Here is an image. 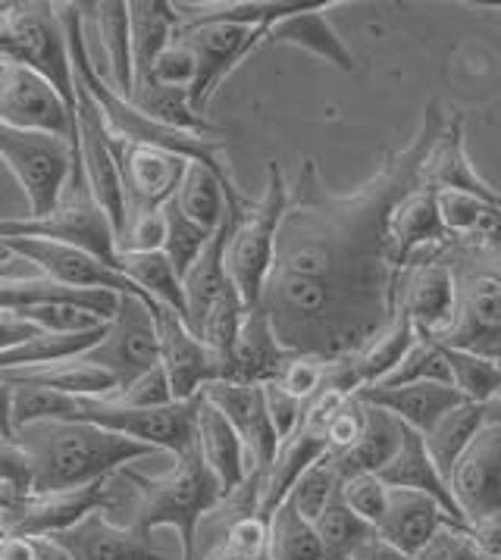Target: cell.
Masks as SVG:
<instances>
[{
  "label": "cell",
  "mask_w": 501,
  "mask_h": 560,
  "mask_svg": "<svg viewBox=\"0 0 501 560\" xmlns=\"http://www.w3.org/2000/svg\"><path fill=\"white\" fill-rule=\"evenodd\" d=\"M448 113L427 104L408 144L351 195H333L314 160H301L276 235L270 276L257 311L292 354L339 360L358 354L395 319L401 269L392 260L388 213L423 185V163Z\"/></svg>",
  "instance_id": "obj_1"
},
{
  "label": "cell",
  "mask_w": 501,
  "mask_h": 560,
  "mask_svg": "<svg viewBox=\"0 0 501 560\" xmlns=\"http://www.w3.org/2000/svg\"><path fill=\"white\" fill-rule=\"evenodd\" d=\"M16 445L32 460V494L67 492L104 482L141 457L158 454L116 432L69 420H45L16 429Z\"/></svg>",
  "instance_id": "obj_2"
},
{
  "label": "cell",
  "mask_w": 501,
  "mask_h": 560,
  "mask_svg": "<svg viewBox=\"0 0 501 560\" xmlns=\"http://www.w3.org/2000/svg\"><path fill=\"white\" fill-rule=\"evenodd\" d=\"M455 272V323L435 338L442 348L470 351L501 366V229L482 242L430 247Z\"/></svg>",
  "instance_id": "obj_3"
},
{
  "label": "cell",
  "mask_w": 501,
  "mask_h": 560,
  "mask_svg": "<svg viewBox=\"0 0 501 560\" xmlns=\"http://www.w3.org/2000/svg\"><path fill=\"white\" fill-rule=\"evenodd\" d=\"M123 476L136 492L129 526H138L144 533L170 526L179 533L183 560L195 558L198 526L223 501V489H220L217 476L207 470V464L198 454V445L179 454V457H173V467L163 476H141L129 467L123 470Z\"/></svg>",
  "instance_id": "obj_4"
},
{
  "label": "cell",
  "mask_w": 501,
  "mask_h": 560,
  "mask_svg": "<svg viewBox=\"0 0 501 560\" xmlns=\"http://www.w3.org/2000/svg\"><path fill=\"white\" fill-rule=\"evenodd\" d=\"M286 207H289V185L282 176V166L273 160L267 163L264 195L257 201L245 198L242 210L235 213V225L226 245V272L242 301L248 304V311L257 307L264 282L273 267L276 235L286 217Z\"/></svg>",
  "instance_id": "obj_5"
},
{
  "label": "cell",
  "mask_w": 501,
  "mask_h": 560,
  "mask_svg": "<svg viewBox=\"0 0 501 560\" xmlns=\"http://www.w3.org/2000/svg\"><path fill=\"white\" fill-rule=\"evenodd\" d=\"M0 63L38 72L75 113L72 60L57 3H0Z\"/></svg>",
  "instance_id": "obj_6"
},
{
  "label": "cell",
  "mask_w": 501,
  "mask_h": 560,
  "mask_svg": "<svg viewBox=\"0 0 501 560\" xmlns=\"http://www.w3.org/2000/svg\"><path fill=\"white\" fill-rule=\"evenodd\" d=\"M0 238H38L57 245L82 247L97 260L116 267V232L101 203L94 201L82 166L75 163L67 188L54 210L42 217H10L0 220Z\"/></svg>",
  "instance_id": "obj_7"
},
{
  "label": "cell",
  "mask_w": 501,
  "mask_h": 560,
  "mask_svg": "<svg viewBox=\"0 0 501 560\" xmlns=\"http://www.w3.org/2000/svg\"><path fill=\"white\" fill-rule=\"evenodd\" d=\"M198 407L201 395L166 407H123L110 398H75L69 423H92L123 439H132L138 445L179 457L198 445Z\"/></svg>",
  "instance_id": "obj_8"
},
{
  "label": "cell",
  "mask_w": 501,
  "mask_h": 560,
  "mask_svg": "<svg viewBox=\"0 0 501 560\" xmlns=\"http://www.w3.org/2000/svg\"><path fill=\"white\" fill-rule=\"evenodd\" d=\"M0 163L16 176L28 201V217L54 210L69 176L75 170V148L67 138L45 132H23L0 122Z\"/></svg>",
  "instance_id": "obj_9"
},
{
  "label": "cell",
  "mask_w": 501,
  "mask_h": 560,
  "mask_svg": "<svg viewBox=\"0 0 501 560\" xmlns=\"http://www.w3.org/2000/svg\"><path fill=\"white\" fill-rule=\"evenodd\" d=\"M75 82V163L82 166L85 182L92 188L94 201L101 203V210L107 213V220L114 223L116 238L126 225V191L119 179V163H116V141L101 107L94 104L92 91L85 89V82L72 72Z\"/></svg>",
  "instance_id": "obj_10"
},
{
  "label": "cell",
  "mask_w": 501,
  "mask_h": 560,
  "mask_svg": "<svg viewBox=\"0 0 501 560\" xmlns=\"http://www.w3.org/2000/svg\"><path fill=\"white\" fill-rule=\"evenodd\" d=\"M82 360L104 370V373H110L119 385V392L126 385H132L138 376H144L148 370H154L160 363V348L151 307L132 294H123L119 311L107 323L104 338L94 345L92 351H85Z\"/></svg>",
  "instance_id": "obj_11"
},
{
  "label": "cell",
  "mask_w": 501,
  "mask_h": 560,
  "mask_svg": "<svg viewBox=\"0 0 501 560\" xmlns=\"http://www.w3.org/2000/svg\"><path fill=\"white\" fill-rule=\"evenodd\" d=\"M0 257H20L42 272V279L75 289V292H114L132 294L144 301L136 282H129L123 272L94 254L72 245H57V242H38V238H0ZM148 304V301H144Z\"/></svg>",
  "instance_id": "obj_12"
},
{
  "label": "cell",
  "mask_w": 501,
  "mask_h": 560,
  "mask_svg": "<svg viewBox=\"0 0 501 560\" xmlns=\"http://www.w3.org/2000/svg\"><path fill=\"white\" fill-rule=\"evenodd\" d=\"M457 292L455 272L433 250H417L408 267L398 276L395 289V314H401L413 326L417 338L442 336L455 323Z\"/></svg>",
  "instance_id": "obj_13"
},
{
  "label": "cell",
  "mask_w": 501,
  "mask_h": 560,
  "mask_svg": "<svg viewBox=\"0 0 501 560\" xmlns=\"http://www.w3.org/2000/svg\"><path fill=\"white\" fill-rule=\"evenodd\" d=\"M448 489L467 529L501 523V427L486 423L470 439L448 472Z\"/></svg>",
  "instance_id": "obj_14"
},
{
  "label": "cell",
  "mask_w": 501,
  "mask_h": 560,
  "mask_svg": "<svg viewBox=\"0 0 501 560\" xmlns=\"http://www.w3.org/2000/svg\"><path fill=\"white\" fill-rule=\"evenodd\" d=\"M0 122L23 132L57 135L75 144V122L63 97L47 79L20 63H0Z\"/></svg>",
  "instance_id": "obj_15"
},
{
  "label": "cell",
  "mask_w": 501,
  "mask_h": 560,
  "mask_svg": "<svg viewBox=\"0 0 501 560\" xmlns=\"http://www.w3.org/2000/svg\"><path fill=\"white\" fill-rule=\"evenodd\" d=\"M179 42L191 47L195 54V63H198V75H195V85L188 91L191 97V107L195 113L205 116L210 97L217 94V89L223 85L229 72L235 67H242L257 47L264 45L267 38V28H248V25H201V28H191L176 35Z\"/></svg>",
  "instance_id": "obj_16"
},
{
  "label": "cell",
  "mask_w": 501,
  "mask_h": 560,
  "mask_svg": "<svg viewBox=\"0 0 501 560\" xmlns=\"http://www.w3.org/2000/svg\"><path fill=\"white\" fill-rule=\"evenodd\" d=\"M114 476L104 482H92L82 489H67V492H47L28 494L20 511L7 520V526L0 533H13V536L28 538H57L69 533L72 526H79L85 516L107 514L114 508Z\"/></svg>",
  "instance_id": "obj_17"
},
{
  "label": "cell",
  "mask_w": 501,
  "mask_h": 560,
  "mask_svg": "<svg viewBox=\"0 0 501 560\" xmlns=\"http://www.w3.org/2000/svg\"><path fill=\"white\" fill-rule=\"evenodd\" d=\"M154 326H158L160 366L170 380L173 401H191L210 382L223 380V360L185 326L183 316L158 307Z\"/></svg>",
  "instance_id": "obj_18"
},
{
  "label": "cell",
  "mask_w": 501,
  "mask_h": 560,
  "mask_svg": "<svg viewBox=\"0 0 501 560\" xmlns=\"http://www.w3.org/2000/svg\"><path fill=\"white\" fill-rule=\"evenodd\" d=\"M116 163L126 191V217H132V213L160 210L163 203L173 201L191 160L148 144L116 141Z\"/></svg>",
  "instance_id": "obj_19"
},
{
  "label": "cell",
  "mask_w": 501,
  "mask_h": 560,
  "mask_svg": "<svg viewBox=\"0 0 501 560\" xmlns=\"http://www.w3.org/2000/svg\"><path fill=\"white\" fill-rule=\"evenodd\" d=\"M205 401H210L223 417L229 427L238 432L242 445L248 451L254 472H264L273 467L276 454H279V435H276L270 413H267V398H264V385H242V382H210L205 392Z\"/></svg>",
  "instance_id": "obj_20"
},
{
  "label": "cell",
  "mask_w": 501,
  "mask_h": 560,
  "mask_svg": "<svg viewBox=\"0 0 501 560\" xmlns=\"http://www.w3.org/2000/svg\"><path fill=\"white\" fill-rule=\"evenodd\" d=\"M50 541H57L69 560H170L151 545V533L114 523L101 511Z\"/></svg>",
  "instance_id": "obj_21"
},
{
  "label": "cell",
  "mask_w": 501,
  "mask_h": 560,
  "mask_svg": "<svg viewBox=\"0 0 501 560\" xmlns=\"http://www.w3.org/2000/svg\"><path fill=\"white\" fill-rule=\"evenodd\" d=\"M292 358L295 354L279 345L270 319L257 307H250L242 319V329L229 358L223 360V380L242 382V385H270L282 376L286 363Z\"/></svg>",
  "instance_id": "obj_22"
},
{
  "label": "cell",
  "mask_w": 501,
  "mask_h": 560,
  "mask_svg": "<svg viewBox=\"0 0 501 560\" xmlns=\"http://www.w3.org/2000/svg\"><path fill=\"white\" fill-rule=\"evenodd\" d=\"M423 185L433 191H461V195H470V198L501 207V191H496L489 182L482 179L467 158L464 119L457 113L445 119V129L439 132L433 151L423 163Z\"/></svg>",
  "instance_id": "obj_23"
},
{
  "label": "cell",
  "mask_w": 501,
  "mask_h": 560,
  "mask_svg": "<svg viewBox=\"0 0 501 560\" xmlns=\"http://www.w3.org/2000/svg\"><path fill=\"white\" fill-rule=\"evenodd\" d=\"M445 523H455V520L445 514L430 494L410 492V489H388L386 514L376 523V536L392 545L398 555L413 558L427 548V541Z\"/></svg>",
  "instance_id": "obj_24"
},
{
  "label": "cell",
  "mask_w": 501,
  "mask_h": 560,
  "mask_svg": "<svg viewBox=\"0 0 501 560\" xmlns=\"http://www.w3.org/2000/svg\"><path fill=\"white\" fill-rule=\"evenodd\" d=\"M339 7V0H319L311 10L292 13L286 20L270 25L264 47L292 45L314 54L319 60H326L329 67L342 69V72H354V54L351 47L339 38V32L329 23V10Z\"/></svg>",
  "instance_id": "obj_25"
},
{
  "label": "cell",
  "mask_w": 501,
  "mask_h": 560,
  "mask_svg": "<svg viewBox=\"0 0 501 560\" xmlns=\"http://www.w3.org/2000/svg\"><path fill=\"white\" fill-rule=\"evenodd\" d=\"M448 242V232L439 217V203H435V191L420 185L410 195L392 207L388 213V245H392V260L395 267L405 269L408 260L417 250L427 247H439Z\"/></svg>",
  "instance_id": "obj_26"
},
{
  "label": "cell",
  "mask_w": 501,
  "mask_h": 560,
  "mask_svg": "<svg viewBox=\"0 0 501 560\" xmlns=\"http://www.w3.org/2000/svg\"><path fill=\"white\" fill-rule=\"evenodd\" d=\"M358 398L373 404V407H383L401 427L417 429L420 435H427L439 423V417H445L452 407L464 401V395L455 385H442V382H408V385H395V388H364V392H358Z\"/></svg>",
  "instance_id": "obj_27"
},
{
  "label": "cell",
  "mask_w": 501,
  "mask_h": 560,
  "mask_svg": "<svg viewBox=\"0 0 501 560\" xmlns=\"http://www.w3.org/2000/svg\"><path fill=\"white\" fill-rule=\"evenodd\" d=\"M376 476L386 482L388 489H410V492L430 494L445 514L464 526L455 498H452V489H448V479L439 472L435 460L430 457V451H427V442H423V435L417 429L405 427V432H401V448H398V454Z\"/></svg>",
  "instance_id": "obj_28"
},
{
  "label": "cell",
  "mask_w": 501,
  "mask_h": 560,
  "mask_svg": "<svg viewBox=\"0 0 501 560\" xmlns=\"http://www.w3.org/2000/svg\"><path fill=\"white\" fill-rule=\"evenodd\" d=\"M319 0H207V3H173L176 7V16H179V28L176 35L191 32V28H201V25H248V28H267L301 13V10H311Z\"/></svg>",
  "instance_id": "obj_29"
},
{
  "label": "cell",
  "mask_w": 501,
  "mask_h": 560,
  "mask_svg": "<svg viewBox=\"0 0 501 560\" xmlns=\"http://www.w3.org/2000/svg\"><path fill=\"white\" fill-rule=\"evenodd\" d=\"M198 454L207 464V470L217 476L223 498L235 492L254 472L238 432L229 427V420L213 404L205 401V395H201V407H198Z\"/></svg>",
  "instance_id": "obj_30"
},
{
  "label": "cell",
  "mask_w": 501,
  "mask_h": 560,
  "mask_svg": "<svg viewBox=\"0 0 501 560\" xmlns=\"http://www.w3.org/2000/svg\"><path fill=\"white\" fill-rule=\"evenodd\" d=\"M401 432L405 427L386 413L383 407H373V404L364 401V427H361V435L333 460V467L339 472V479H351V476H376V472L386 467L388 460L398 454L401 448Z\"/></svg>",
  "instance_id": "obj_31"
},
{
  "label": "cell",
  "mask_w": 501,
  "mask_h": 560,
  "mask_svg": "<svg viewBox=\"0 0 501 560\" xmlns=\"http://www.w3.org/2000/svg\"><path fill=\"white\" fill-rule=\"evenodd\" d=\"M176 28H179V16H176L173 0H132L129 3V42H132L136 89L148 79L160 54L173 45Z\"/></svg>",
  "instance_id": "obj_32"
},
{
  "label": "cell",
  "mask_w": 501,
  "mask_h": 560,
  "mask_svg": "<svg viewBox=\"0 0 501 560\" xmlns=\"http://www.w3.org/2000/svg\"><path fill=\"white\" fill-rule=\"evenodd\" d=\"M0 380L10 385H32V388H50L72 398H110L119 392V385L110 373L97 370L82 358L63 360L54 366H38V370H13L0 373Z\"/></svg>",
  "instance_id": "obj_33"
},
{
  "label": "cell",
  "mask_w": 501,
  "mask_h": 560,
  "mask_svg": "<svg viewBox=\"0 0 501 560\" xmlns=\"http://www.w3.org/2000/svg\"><path fill=\"white\" fill-rule=\"evenodd\" d=\"M116 269L136 282L138 292L144 294L151 314H158V307H166L173 314L185 319V292L183 276L170 264V257L163 250H148V254H119Z\"/></svg>",
  "instance_id": "obj_34"
},
{
  "label": "cell",
  "mask_w": 501,
  "mask_h": 560,
  "mask_svg": "<svg viewBox=\"0 0 501 560\" xmlns=\"http://www.w3.org/2000/svg\"><path fill=\"white\" fill-rule=\"evenodd\" d=\"M238 198L242 195H238L235 182L220 179L213 170H207L201 163H188L173 203L195 225H201L207 232H217V225L226 217V201H238Z\"/></svg>",
  "instance_id": "obj_35"
},
{
  "label": "cell",
  "mask_w": 501,
  "mask_h": 560,
  "mask_svg": "<svg viewBox=\"0 0 501 560\" xmlns=\"http://www.w3.org/2000/svg\"><path fill=\"white\" fill-rule=\"evenodd\" d=\"M104 332H107V323L97 329H85V332H35L32 338L20 341L16 348L0 354V373L38 370V366H54L63 360L82 358L104 338Z\"/></svg>",
  "instance_id": "obj_36"
},
{
  "label": "cell",
  "mask_w": 501,
  "mask_h": 560,
  "mask_svg": "<svg viewBox=\"0 0 501 560\" xmlns=\"http://www.w3.org/2000/svg\"><path fill=\"white\" fill-rule=\"evenodd\" d=\"M119 298L123 294L114 292H75V289H63V285H54L42 276L35 279H20V276H0V314L20 316L35 304H45V301H85L94 304L104 319L110 323L119 311Z\"/></svg>",
  "instance_id": "obj_37"
},
{
  "label": "cell",
  "mask_w": 501,
  "mask_h": 560,
  "mask_svg": "<svg viewBox=\"0 0 501 560\" xmlns=\"http://www.w3.org/2000/svg\"><path fill=\"white\" fill-rule=\"evenodd\" d=\"M92 10L101 45L107 50V79L123 97H132L136 69H132V42H129V3L104 0V3H92Z\"/></svg>",
  "instance_id": "obj_38"
},
{
  "label": "cell",
  "mask_w": 501,
  "mask_h": 560,
  "mask_svg": "<svg viewBox=\"0 0 501 560\" xmlns=\"http://www.w3.org/2000/svg\"><path fill=\"white\" fill-rule=\"evenodd\" d=\"M413 341H417L413 326L401 314H395V319H392V326H388L386 332H380L358 354H348L351 358V370H354V380H358V392L373 388V385H380V382L386 380L388 373L413 348Z\"/></svg>",
  "instance_id": "obj_39"
},
{
  "label": "cell",
  "mask_w": 501,
  "mask_h": 560,
  "mask_svg": "<svg viewBox=\"0 0 501 560\" xmlns=\"http://www.w3.org/2000/svg\"><path fill=\"white\" fill-rule=\"evenodd\" d=\"M482 427H486V404L461 401L445 417H439V423L423 435L427 451H430V457H433L435 467L445 479H448L455 460L461 457V451L470 445V439Z\"/></svg>",
  "instance_id": "obj_40"
},
{
  "label": "cell",
  "mask_w": 501,
  "mask_h": 560,
  "mask_svg": "<svg viewBox=\"0 0 501 560\" xmlns=\"http://www.w3.org/2000/svg\"><path fill=\"white\" fill-rule=\"evenodd\" d=\"M129 101L160 126H170V129H179V132L205 135V138H220V129L213 122H207V116L195 113L191 97H188L185 89H163V85L148 82V85H138Z\"/></svg>",
  "instance_id": "obj_41"
},
{
  "label": "cell",
  "mask_w": 501,
  "mask_h": 560,
  "mask_svg": "<svg viewBox=\"0 0 501 560\" xmlns=\"http://www.w3.org/2000/svg\"><path fill=\"white\" fill-rule=\"evenodd\" d=\"M314 529H317L319 548H323V560H351L364 548L366 538L376 533L366 520H361L345 504L342 492L329 501V508L319 514Z\"/></svg>",
  "instance_id": "obj_42"
},
{
  "label": "cell",
  "mask_w": 501,
  "mask_h": 560,
  "mask_svg": "<svg viewBox=\"0 0 501 560\" xmlns=\"http://www.w3.org/2000/svg\"><path fill=\"white\" fill-rule=\"evenodd\" d=\"M270 560H323L317 529L286 498L270 516Z\"/></svg>",
  "instance_id": "obj_43"
},
{
  "label": "cell",
  "mask_w": 501,
  "mask_h": 560,
  "mask_svg": "<svg viewBox=\"0 0 501 560\" xmlns=\"http://www.w3.org/2000/svg\"><path fill=\"white\" fill-rule=\"evenodd\" d=\"M245 314H248V304L242 301V294H238V289L229 279L226 289L217 294L213 304L207 307L205 319H201V329H198V338L205 341L217 358L226 360L232 345H235V338H238Z\"/></svg>",
  "instance_id": "obj_44"
},
{
  "label": "cell",
  "mask_w": 501,
  "mask_h": 560,
  "mask_svg": "<svg viewBox=\"0 0 501 560\" xmlns=\"http://www.w3.org/2000/svg\"><path fill=\"white\" fill-rule=\"evenodd\" d=\"M442 348V345H439ZM452 370V385L464 395V401L489 404L501 392V366L492 360L457 351V348H442Z\"/></svg>",
  "instance_id": "obj_45"
},
{
  "label": "cell",
  "mask_w": 501,
  "mask_h": 560,
  "mask_svg": "<svg viewBox=\"0 0 501 560\" xmlns=\"http://www.w3.org/2000/svg\"><path fill=\"white\" fill-rule=\"evenodd\" d=\"M207 560H270V526L257 514L220 526V538Z\"/></svg>",
  "instance_id": "obj_46"
},
{
  "label": "cell",
  "mask_w": 501,
  "mask_h": 560,
  "mask_svg": "<svg viewBox=\"0 0 501 560\" xmlns=\"http://www.w3.org/2000/svg\"><path fill=\"white\" fill-rule=\"evenodd\" d=\"M408 382H442V385H452L448 360L442 354V348L435 341H430V338H417L413 348L405 354V360L373 388H395V385H408Z\"/></svg>",
  "instance_id": "obj_47"
},
{
  "label": "cell",
  "mask_w": 501,
  "mask_h": 560,
  "mask_svg": "<svg viewBox=\"0 0 501 560\" xmlns=\"http://www.w3.org/2000/svg\"><path fill=\"white\" fill-rule=\"evenodd\" d=\"M166 213V242H163V254L170 257V264L176 267L179 276H185L191 264L201 257V250L210 242L213 232H207L201 225H195L188 217H183V210L176 203H163Z\"/></svg>",
  "instance_id": "obj_48"
},
{
  "label": "cell",
  "mask_w": 501,
  "mask_h": 560,
  "mask_svg": "<svg viewBox=\"0 0 501 560\" xmlns=\"http://www.w3.org/2000/svg\"><path fill=\"white\" fill-rule=\"evenodd\" d=\"M339 492H342V479H339V472L333 467V460L323 457L319 464H314L311 470L298 479L295 489L289 494V501L295 504V511L304 516V520L317 523L319 514L329 508V501Z\"/></svg>",
  "instance_id": "obj_49"
},
{
  "label": "cell",
  "mask_w": 501,
  "mask_h": 560,
  "mask_svg": "<svg viewBox=\"0 0 501 560\" xmlns=\"http://www.w3.org/2000/svg\"><path fill=\"white\" fill-rule=\"evenodd\" d=\"M166 242V213L148 210V213H132L126 217V225L116 238V257L119 254H148V250H163Z\"/></svg>",
  "instance_id": "obj_50"
},
{
  "label": "cell",
  "mask_w": 501,
  "mask_h": 560,
  "mask_svg": "<svg viewBox=\"0 0 501 560\" xmlns=\"http://www.w3.org/2000/svg\"><path fill=\"white\" fill-rule=\"evenodd\" d=\"M195 75H198V63H195V54L191 47L173 38V45L166 47L154 60V67L148 72V79L141 85H163V89H185L191 91L195 85Z\"/></svg>",
  "instance_id": "obj_51"
},
{
  "label": "cell",
  "mask_w": 501,
  "mask_h": 560,
  "mask_svg": "<svg viewBox=\"0 0 501 560\" xmlns=\"http://www.w3.org/2000/svg\"><path fill=\"white\" fill-rule=\"evenodd\" d=\"M342 501L354 511V514L366 520L373 529H376V523L383 520L386 514V504H388V486L380 479V476H351V479H345L342 482Z\"/></svg>",
  "instance_id": "obj_52"
},
{
  "label": "cell",
  "mask_w": 501,
  "mask_h": 560,
  "mask_svg": "<svg viewBox=\"0 0 501 560\" xmlns=\"http://www.w3.org/2000/svg\"><path fill=\"white\" fill-rule=\"evenodd\" d=\"M326 363L329 360L311 358V354H295V358L286 363V370L276 380V385H282L289 395H295L298 401L307 404L323 388V382H326Z\"/></svg>",
  "instance_id": "obj_53"
},
{
  "label": "cell",
  "mask_w": 501,
  "mask_h": 560,
  "mask_svg": "<svg viewBox=\"0 0 501 560\" xmlns=\"http://www.w3.org/2000/svg\"><path fill=\"white\" fill-rule=\"evenodd\" d=\"M110 401L123 404V407H166V404H173V392H170V380H166L163 366L158 363L154 370L138 376L132 385L110 395Z\"/></svg>",
  "instance_id": "obj_54"
},
{
  "label": "cell",
  "mask_w": 501,
  "mask_h": 560,
  "mask_svg": "<svg viewBox=\"0 0 501 560\" xmlns=\"http://www.w3.org/2000/svg\"><path fill=\"white\" fill-rule=\"evenodd\" d=\"M264 398H267V413H270V423H273L276 435H279V445L292 435L301 423V417H304V407L307 404L298 401L295 395H289L282 385H264Z\"/></svg>",
  "instance_id": "obj_55"
},
{
  "label": "cell",
  "mask_w": 501,
  "mask_h": 560,
  "mask_svg": "<svg viewBox=\"0 0 501 560\" xmlns=\"http://www.w3.org/2000/svg\"><path fill=\"white\" fill-rule=\"evenodd\" d=\"M38 332L35 326H28L23 319H16V316L10 314H0V354L3 351H10V348H16L20 341L25 338H32Z\"/></svg>",
  "instance_id": "obj_56"
},
{
  "label": "cell",
  "mask_w": 501,
  "mask_h": 560,
  "mask_svg": "<svg viewBox=\"0 0 501 560\" xmlns=\"http://www.w3.org/2000/svg\"><path fill=\"white\" fill-rule=\"evenodd\" d=\"M28 492L20 489V486H13V482H7V479H0V529L7 526V520L20 511V504H23Z\"/></svg>",
  "instance_id": "obj_57"
},
{
  "label": "cell",
  "mask_w": 501,
  "mask_h": 560,
  "mask_svg": "<svg viewBox=\"0 0 501 560\" xmlns=\"http://www.w3.org/2000/svg\"><path fill=\"white\" fill-rule=\"evenodd\" d=\"M0 439L13 442L16 427H13V385L0 380Z\"/></svg>",
  "instance_id": "obj_58"
},
{
  "label": "cell",
  "mask_w": 501,
  "mask_h": 560,
  "mask_svg": "<svg viewBox=\"0 0 501 560\" xmlns=\"http://www.w3.org/2000/svg\"><path fill=\"white\" fill-rule=\"evenodd\" d=\"M351 560H410V558L398 555V551H395L392 545H386L383 538L373 533V536L364 541V548H361V551H358V555H354Z\"/></svg>",
  "instance_id": "obj_59"
},
{
  "label": "cell",
  "mask_w": 501,
  "mask_h": 560,
  "mask_svg": "<svg viewBox=\"0 0 501 560\" xmlns=\"http://www.w3.org/2000/svg\"><path fill=\"white\" fill-rule=\"evenodd\" d=\"M486 423H496V427H501V392L492 398V401L486 404Z\"/></svg>",
  "instance_id": "obj_60"
}]
</instances>
